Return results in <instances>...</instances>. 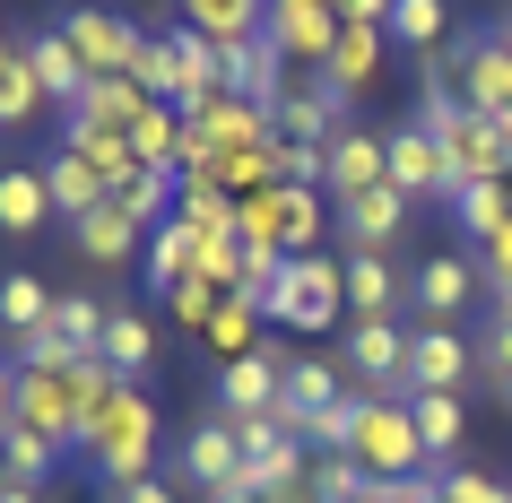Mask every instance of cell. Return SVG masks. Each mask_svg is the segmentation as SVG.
I'll list each match as a JSON object with an SVG mask.
<instances>
[{
  "label": "cell",
  "instance_id": "obj_1",
  "mask_svg": "<svg viewBox=\"0 0 512 503\" xmlns=\"http://www.w3.org/2000/svg\"><path fill=\"white\" fill-rule=\"evenodd\" d=\"M243 304H261L270 330H339L348 313V252H296L278 278H243Z\"/></svg>",
  "mask_w": 512,
  "mask_h": 503
},
{
  "label": "cell",
  "instance_id": "obj_2",
  "mask_svg": "<svg viewBox=\"0 0 512 503\" xmlns=\"http://www.w3.org/2000/svg\"><path fill=\"white\" fill-rule=\"evenodd\" d=\"M79 469L96 477L105 495L157 477V399H148V382H122V391L105 399V417L87 425V443H79Z\"/></svg>",
  "mask_w": 512,
  "mask_h": 503
},
{
  "label": "cell",
  "instance_id": "obj_3",
  "mask_svg": "<svg viewBox=\"0 0 512 503\" xmlns=\"http://www.w3.org/2000/svg\"><path fill=\"white\" fill-rule=\"evenodd\" d=\"M356 469H374V477H417L434 469L426 443H417V417H408V391H365L356 399V443H348Z\"/></svg>",
  "mask_w": 512,
  "mask_h": 503
},
{
  "label": "cell",
  "instance_id": "obj_4",
  "mask_svg": "<svg viewBox=\"0 0 512 503\" xmlns=\"http://www.w3.org/2000/svg\"><path fill=\"white\" fill-rule=\"evenodd\" d=\"M44 27L70 35V53L87 61V79H131L139 44H148V35L113 9V0H53V18H44Z\"/></svg>",
  "mask_w": 512,
  "mask_h": 503
},
{
  "label": "cell",
  "instance_id": "obj_5",
  "mask_svg": "<svg viewBox=\"0 0 512 503\" xmlns=\"http://www.w3.org/2000/svg\"><path fill=\"white\" fill-rule=\"evenodd\" d=\"M478 287H486L478 252H417V269H408V313L460 330V321H469V304H478Z\"/></svg>",
  "mask_w": 512,
  "mask_h": 503
},
{
  "label": "cell",
  "instance_id": "obj_6",
  "mask_svg": "<svg viewBox=\"0 0 512 503\" xmlns=\"http://www.w3.org/2000/svg\"><path fill=\"white\" fill-rule=\"evenodd\" d=\"M452 87H460V105L469 113H495L512 105V35H495V27H469V35H452Z\"/></svg>",
  "mask_w": 512,
  "mask_h": 503
},
{
  "label": "cell",
  "instance_id": "obj_7",
  "mask_svg": "<svg viewBox=\"0 0 512 503\" xmlns=\"http://www.w3.org/2000/svg\"><path fill=\"white\" fill-rule=\"evenodd\" d=\"M79 365V356H70ZM70 365H9V417L53 434L61 451H79V399H70Z\"/></svg>",
  "mask_w": 512,
  "mask_h": 503
},
{
  "label": "cell",
  "instance_id": "obj_8",
  "mask_svg": "<svg viewBox=\"0 0 512 503\" xmlns=\"http://www.w3.org/2000/svg\"><path fill=\"white\" fill-rule=\"evenodd\" d=\"M382 148H391V191L400 200H434V209H452L460 183H452V157H443V139L408 113V122H391L382 131Z\"/></svg>",
  "mask_w": 512,
  "mask_h": 503
},
{
  "label": "cell",
  "instance_id": "obj_9",
  "mask_svg": "<svg viewBox=\"0 0 512 503\" xmlns=\"http://www.w3.org/2000/svg\"><path fill=\"white\" fill-rule=\"evenodd\" d=\"M287 356H296V347L278 339H261L252 347V356H235V365H217V382H209V408L217 417H270L278 408V382H287Z\"/></svg>",
  "mask_w": 512,
  "mask_h": 503
},
{
  "label": "cell",
  "instance_id": "obj_10",
  "mask_svg": "<svg viewBox=\"0 0 512 503\" xmlns=\"http://www.w3.org/2000/svg\"><path fill=\"white\" fill-rule=\"evenodd\" d=\"M478 339H469V330H443V321H417V330H408V399L417 391H469V382H478Z\"/></svg>",
  "mask_w": 512,
  "mask_h": 503
},
{
  "label": "cell",
  "instance_id": "obj_11",
  "mask_svg": "<svg viewBox=\"0 0 512 503\" xmlns=\"http://www.w3.org/2000/svg\"><path fill=\"white\" fill-rule=\"evenodd\" d=\"M348 113H356V105L322 79V70H287V96H278V113H270V122H278L287 139H296V148H330V139L348 131Z\"/></svg>",
  "mask_w": 512,
  "mask_h": 503
},
{
  "label": "cell",
  "instance_id": "obj_12",
  "mask_svg": "<svg viewBox=\"0 0 512 503\" xmlns=\"http://www.w3.org/2000/svg\"><path fill=\"white\" fill-rule=\"evenodd\" d=\"M339 373H356L365 391H408V321H348L339 339Z\"/></svg>",
  "mask_w": 512,
  "mask_h": 503
},
{
  "label": "cell",
  "instance_id": "obj_13",
  "mask_svg": "<svg viewBox=\"0 0 512 503\" xmlns=\"http://www.w3.org/2000/svg\"><path fill=\"white\" fill-rule=\"evenodd\" d=\"M174 477H183V486H200V495H217V486H235L243 477V434L226 417H191L183 425V443H174Z\"/></svg>",
  "mask_w": 512,
  "mask_h": 503
},
{
  "label": "cell",
  "instance_id": "obj_14",
  "mask_svg": "<svg viewBox=\"0 0 512 503\" xmlns=\"http://www.w3.org/2000/svg\"><path fill=\"white\" fill-rule=\"evenodd\" d=\"M339 9L330 0H270V44H278V61L287 70H322L330 53H339Z\"/></svg>",
  "mask_w": 512,
  "mask_h": 503
},
{
  "label": "cell",
  "instance_id": "obj_15",
  "mask_svg": "<svg viewBox=\"0 0 512 503\" xmlns=\"http://www.w3.org/2000/svg\"><path fill=\"white\" fill-rule=\"evenodd\" d=\"M339 209V252H391V243L408 235V217H417V200H400L391 183H374V191H348V200H330Z\"/></svg>",
  "mask_w": 512,
  "mask_h": 503
},
{
  "label": "cell",
  "instance_id": "obj_16",
  "mask_svg": "<svg viewBox=\"0 0 512 503\" xmlns=\"http://www.w3.org/2000/svg\"><path fill=\"white\" fill-rule=\"evenodd\" d=\"M339 399H348V373H339V356H304V347H296V356H287V382H278V408H270V417L304 443V417H322V408H339Z\"/></svg>",
  "mask_w": 512,
  "mask_h": 503
},
{
  "label": "cell",
  "instance_id": "obj_17",
  "mask_svg": "<svg viewBox=\"0 0 512 503\" xmlns=\"http://www.w3.org/2000/svg\"><path fill=\"white\" fill-rule=\"evenodd\" d=\"M18 53L35 61V87H44V96H53V113L70 122V113H79V96H87V61L70 53V35H61V27H18Z\"/></svg>",
  "mask_w": 512,
  "mask_h": 503
},
{
  "label": "cell",
  "instance_id": "obj_18",
  "mask_svg": "<svg viewBox=\"0 0 512 503\" xmlns=\"http://www.w3.org/2000/svg\"><path fill=\"white\" fill-rule=\"evenodd\" d=\"M374 183H391V148H382V131L348 122V131L322 148V191H330V200H348V191H374Z\"/></svg>",
  "mask_w": 512,
  "mask_h": 503
},
{
  "label": "cell",
  "instance_id": "obj_19",
  "mask_svg": "<svg viewBox=\"0 0 512 503\" xmlns=\"http://www.w3.org/2000/svg\"><path fill=\"white\" fill-rule=\"evenodd\" d=\"M70 252L79 261H105V269H139V252H148V226H139L131 209H87L79 226H70Z\"/></svg>",
  "mask_w": 512,
  "mask_h": 503
},
{
  "label": "cell",
  "instance_id": "obj_20",
  "mask_svg": "<svg viewBox=\"0 0 512 503\" xmlns=\"http://www.w3.org/2000/svg\"><path fill=\"white\" fill-rule=\"evenodd\" d=\"M200 252H209V235H200V226H183V217H165V226H148V252H139V278L157 287V304H165L174 287H183V278H200Z\"/></svg>",
  "mask_w": 512,
  "mask_h": 503
},
{
  "label": "cell",
  "instance_id": "obj_21",
  "mask_svg": "<svg viewBox=\"0 0 512 503\" xmlns=\"http://www.w3.org/2000/svg\"><path fill=\"white\" fill-rule=\"evenodd\" d=\"M53 183H44V165H0V235L9 243H35L53 226Z\"/></svg>",
  "mask_w": 512,
  "mask_h": 503
},
{
  "label": "cell",
  "instance_id": "obj_22",
  "mask_svg": "<svg viewBox=\"0 0 512 503\" xmlns=\"http://www.w3.org/2000/svg\"><path fill=\"white\" fill-rule=\"evenodd\" d=\"M348 313L356 321L408 313V269L391 261V252H348Z\"/></svg>",
  "mask_w": 512,
  "mask_h": 503
},
{
  "label": "cell",
  "instance_id": "obj_23",
  "mask_svg": "<svg viewBox=\"0 0 512 503\" xmlns=\"http://www.w3.org/2000/svg\"><path fill=\"white\" fill-rule=\"evenodd\" d=\"M391 53H417V61H443L452 53V0H391Z\"/></svg>",
  "mask_w": 512,
  "mask_h": 503
},
{
  "label": "cell",
  "instance_id": "obj_24",
  "mask_svg": "<svg viewBox=\"0 0 512 503\" xmlns=\"http://www.w3.org/2000/svg\"><path fill=\"white\" fill-rule=\"evenodd\" d=\"M122 382H148V365H157V313L148 304H113V321H105V347H96Z\"/></svg>",
  "mask_w": 512,
  "mask_h": 503
},
{
  "label": "cell",
  "instance_id": "obj_25",
  "mask_svg": "<svg viewBox=\"0 0 512 503\" xmlns=\"http://www.w3.org/2000/svg\"><path fill=\"white\" fill-rule=\"evenodd\" d=\"M53 122V96L35 87V61L18 53V35H0V131H35Z\"/></svg>",
  "mask_w": 512,
  "mask_h": 503
},
{
  "label": "cell",
  "instance_id": "obj_26",
  "mask_svg": "<svg viewBox=\"0 0 512 503\" xmlns=\"http://www.w3.org/2000/svg\"><path fill=\"white\" fill-rule=\"evenodd\" d=\"M382 61H391V35H382V27H339V53L322 61V79L356 105V96H365V87L382 79Z\"/></svg>",
  "mask_w": 512,
  "mask_h": 503
},
{
  "label": "cell",
  "instance_id": "obj_27",
  "mask_svg": "<svg viewBox=\"0 0 512 503\" xmlns=\"http://www.w3.org/2000/svg\"><path fill=\"white\" fill-rule=\"evenodd\" d=\"M183 9L191 35H209V44H252V35H270V0H174Z\"/></svg>",
  "mask_w": 512,
  "mask_h": 503
},
{
  "label": "cell",
  "instance_id": "obj_28",
  "mask_svg": "<svg viewBox=\"0 0 512 503\" xmlns=\"http://www.w3.org/2000/svg\"><path fill=\"white\" fill-rule=\"evenodd\" d=\"M35 165H44V183H53V209L70 217V226H79L87 209H105V200H113V191H105V174H96V165H79L70 148H61V139H53V148H44Z\"/></svg>",
  "mask_w": 512,
  "mask_h": 503
},
{
  "label": "cell",
  "instance_id": "obj_29",
  "mask_svg": "<svg viewBox=\"0 0 512 503\" xmlns=\"http://www.w3.org/2000/svg\"><path fill=\"white\" fill-rule=\"evenodd\" d=\"M53 304H61V295L44 287V278H35V269H9V278H0V347H18V339H35V330H44V321H53Z\"/></svg>",
  "mask_w": 512,
  "mask_h": 503
},
{
  "label": "cell",
  "instance_id": "obj_30",
  "mask_svg": "<svg viewBox=\"0 0 512 503\" xmlns=\"http://www.w3.org/2000/svg\"><path fill=\"white\" fill-rule=\"evenodd\" d=\"M408 417H417L426 460H434V469H452V460H460V434H469V408H460L452 391H417V399H408Z\"/></svg>",
  "mask_w": 512,
  "mask_h": 503
},
{
  "label": "cell",
  "instance_id": "obj_31",
  "mask_svg": "<svg viewBox=\"0 0 512 503\" xmlns=\"http://www.w3.org/2000/svg\"><path fill=\"white\" fill-rule=\"evenodd\" d=\"M61 148H70V157L79 165H96V174H105V191H122L139 174V148L122 131H87V122H61Z\"/></svg>",
  "mask_w": 512,
  "mask_h": 503
},
{
  "label": "cell",
  "instance_id": "obj_32",
  "mask_svg": "<svg viewBox=\"0 0 512 503\" xmlns=\"http://www.w3.org/2000/svg\"><path fill=\"white\" fill-rule=\"evenodd\" d=\"M61 469V443L53 434H35V425H0V477H9V486H44V477Z\"/></svg>",
  "mask_w": 512,
  "mask_h": 503
},
{
  "label": "cell",
  "instance_id": "obj_33",
  "mask_svg": "<svg viewBox=\"0 0 512 503\" xmlns=\"http://www.w3.org/2000/svg\"><path fill=\"white\" fill-rule=\"evenodd\" d=\"M139 105H148V87H139V79H87V96H79V113H70V122H87V131H122V139H131Z\"/></svg>",
  "mask_w": 512,
  "mask_h": 503
},
{
  "label": "cell",
  "instance_id": "obj_34",
  "mask_svg": "<svg viewBox=\"0 0 512 503\" xmlns=\"http://www.w3.org/2000/svg\"><path fill=\"white\" fill-rule=\"evenodd\" d=\"M183 113L165 105V96H148V105H139V122H131V148H139V165H157V174H174V165H183Z\"/></svg>",
  "mask_w": 512,
  "mask_h": 503
},
{
  "label": "cell",
  "instance_id": "obj_35",
  "mask_svg": "<svg viewBox=\"0 0 512 503\" xmlns=\"http://www.w3.org/2000/svg\"><path fill=\"white\" fill-rule=\"evenodd\" d=\"M452 226H460V252H478L495 226H512V174H504V183H469L452 200Z\"/></svg>",
  "mask_w": 512,
  "mask_h": 503
},
{
  "label": "cell",
  "instance_id": "obj_36",
  "mask_svg": "<svg viewBox=\"0 0 512 503\" xmlns=\"http://www.w3.org/2000/svg\"><path fill=\"white\" fill-rule=\"evenodd\" d=\"M261 339H270V321H261V304H243V295H226V304H217V321L200 330V347H209L217 365H235V356H252Z\"/></svg>",
  "mask_w": 512,
  "mask_h": 503
},
{
  "label": "cell",
  "instance_id": "obj_37",
  "mask_svg": "<svg viewBox=\"0 0 512 503\" xmlns=\"http://www.w3.org/2000/svg\"><path fill=\"white\" fill-rule=\"evenodd\" d=\"M200 131H209L217 148H270V139H278V122H270L261 105H243V96H217V105L200 113Z\"/></svg>",
  "mask_w": 512,
  "mask_h": 503
},
{
  "label": "cell",
  "instance_id": "obj_38",
  "mask_svg": "<svg viewBox=\"0 0 512 503\" xmlns=\"http://www.w3.org/2000/svg\"><path fill=\"white\" fill-rule=\"evenodd\" d=\"M374 486H382V477L356 469L348 451H313V495H322V503H374Z\"/></svg>",
  "mask_w": 512,
  "mask_h": 503
},
{
  "label": "cell",
  "instance_id": "obj_39",
  "mask_svg": "<svg viewBox=\"0 0 512 503\" xmlns=\"http://www.w3.org/2000/svg\"><path fill=\"white\" fill-rule=\"evenodd\" d=\"M113 209H131L139 226H165V217H174V174H157V165H139L131 183L113 191Z\"/></svg>",
  "mask_w": 512,
  "mask_h": 503
},
{
  "label": "cell",
  "instance_id": "obj_40",
  "mask_svg": "<svg viewBox=\"0 0 512 503\" xmlns=\"http://www.w3.org/2000/svg\"><path fill=\"white\" fill-rule=\"evenodd\" d=\"M217 304H226V287H217V278H183V287L165 295V313L183 321V330H209V321H217Z\"/></svg>",
  "mask_w": 512,
  "mask_h": 503
},
{
  "label": "cell",
  "instance_id": "obj_41",
  "mask_svg": "<svg viewBox=\"0 0 512 503\" xmlns=\"http://www.w3.org/2000/svg\"><path fill=\"white\" fill-rule=\"evenodd\" d=\"M443 503H512V486L486 477V469H469V460H452V469H443Z\"/></svg>",
  "mask_w": 512,
  "mask_h": 503
},
{
  "label": "cell",
  "instance_id": "obj_42",
  "mask_svg": "<svg viewBox=\"0 0 512 503\" xmlns=\"http://www.w3.org/2000/svg\"><path fill=\"white\" fill-rule=\"evenodd\" d=\"M131 79L148 87V96H165V105H174V44H165V35H148V44H139Z\"/></svg>",
  "mask_w": 512,
  "mask_h": 503
},
{
  "label": "cell",
  "instance_id": "obj_43",
  "mask_svg": "<svg viewBox=\"0 0 512 503\" xmlns=\"http://www.w3.org/2000/svg\"><path fill=\"white\" fill-rule=\"evenodd\" d=\"M478 269H486V295L512 287V226H495V235L478 243Z\"/></svg>",
  "mask_w": 512,
  "mask_h": 503
},
{
  "label": "cell",
  "instance_id": "obj_44",
  "mask_svg": "<svg viewBox=\"0 0 512 503\" xmlns=\"http://www.w3.org/2000/svg\"><path fill=\"white\" fill-rule=\"evenodd\" d=\"M105 503H183V486L174 477H139V486H113Z\"/></svg>",
  "mask_w": 512,
  "mask_h": 503
},
{
  "label": "cell",
  "instance_id": "obj_45",
  "mask_svg": "<svg viewBox=\"0 0 512 503\" xmlns=\"http://www.w3.org/2000/svg\"><path fill=\"white\" fill-rule=\"evenodd\" d=\"M287 183H322V148H296L287 139Z\"/></svg>",
  "mask_w": 512,
  "mask_h": 503
},
{
  "label": "cell",
  "instance_id": "obj_46",
  "mask_svg": "<svg viewBox=\"0 0 512 503\" xmlns=\"http://www.w3.org/2000/svg\"><path fill=\"white\" fill-rule=\"evenodd\" d=\"M339 18H348V27H391V0H348Z\"/></svg>",
  "mask_w": 512,
  "mask_h": 503
},
{
  "label": "cell",
  "instance_id": "obj_47",
  "mask_svg": "<svg viewBox=\"0 0 512 503\" xmlns=\"http://www.w3.org/2000/svg\"><path fill=\"white\" fill-rule=\"evenodd\" d=\"M209 503H270V495H261V486H252V477H235V486H217Z\"/></svg>",
  "mask_w": 512,
  "mask_h": 503
},
{
  "label": "cell",
  "instance_id": "obj_48",
  "mask_svg": "<svg viewBox=\"0 0 512 503\" xmlns=\"http://www.w3.org/2000/svg\"><path fill=\"white\" fill-rule=\"evenodd\" d=\"M0 503H44V486H9V477H0Z\"/></svg>",
  "mask_w": 512,
  "mask_h": 503
},
{
  "label": "cell",
  "instance_id": "obj_49",
  "mask_svg": "<svg viewBox=\"0 0 512 503\" xmlns=\"http://www.w3.org/2000/svg\"><path fill=\"white\" fill-rule=\"evenodd\" d=\"M495 321H512V287H495Z\"/></svg>",
  "mask_w": 512,
  "mask_h": 503
},
{
  "label": "cell",
  "instance_id": "obj_50",
  "mask_svg": "<svg viewBox=\"0 0 512 503\" xmlns=\"http://www.w3.org/2000/svg\"><path fill=\"white\" fill-rule=\"evenodd\" d=\"M495 35H512V0H504V9H495Z\"/></svg>",
  "mask_w": 512,
  "mask_h": 503
},
{
  "label": "cell",
  "instance_id": "obj_51",
  "mask_svg": "<svg viewBox=\"0 0 512 503\" xmlns=\"http://www.w3.org/2000/svg\"><path fill=\"white\" fill-rule=\"evenodd\" d=\"M330 9H348V0H330Z\"/></svg>",
  "mask_w": 512,
  "mask_h": 503
},
{
  "label": "cell",
  "instance_id": "obj_52",
  "mask_svg": "<svg viewBox=\"0 0 512 503\" xmlns=\"http://www.w3.org/2000/svg\"><path fill=\"white\" fill-rule=\"evenodd\" d=\"M374 503H382V486H374Z\"/></svg>",
  "mask_w": 512,
  "mask_h": 503
},
{
  "label": "cell",
  "instance_id": "obj_53",
  "mask_svg": "<svg viewBox=\"0 0 512 503\" xmlns=\"http://www.w3.org/2000/svg\"><path fill=\"white\" fill-rule=\"evenodd\" d=\"M0 35H9V27H0Z\"/></svg>",
  "mask_w": 512,
  "mask_h": 503
}]
</instances>
